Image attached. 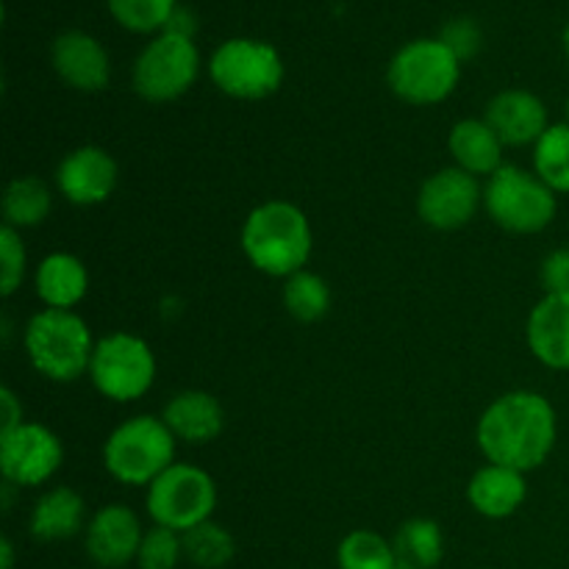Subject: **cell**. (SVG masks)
<instances>
[{
    "mask_svg": "<svg viewBox=\"0 0 569 569\" xmlns=\"http://www.w3.org/2000/svg\"><path fill=\"white\" fill-rule=\"evenodd\" d=\"M559 422L545 395L517 389L495 400L478 422V448L489 465L537 470L553 453Z\"/></svg>",
    "mask_w": 569,
    "mask_h": 569,
    "instance_id": "6da1fadb",
    "label": "cell"
},
{
    "mask_svg": "<svg viewBox=\"0 0 569 569\" xmlns=\"http://www.w3.org/2000/svg\"><path fill=\"white\" fill-rule=\"evenodd\" d=\"M311 226L298 206L270 200L256 206L242 226V250L250 264L272 278H292L311 256Z\"/></svg>",
    "mask_w": 569,
    "mask_h": 569,
    "instance_id": "7a4b0ae2",
    "label": "cell"
},
{
    "mask_svg": "<svg viewBox=\"0 0 569 569\" xmlns=\"http://www.w3.org/2000/svg\"><path fill=\"white\" fill-rule=\"evenodd\" d=\"M22 342L33 370L50 381H78L92 365V331L76 311L42 309L28 320Z\"/></svg>",
    "mask_w": 569,
    "mask_h": 569,
    "instance_id": "3957f363",
    "label": "cell"
},
{
    "mask_svg": "<svg viewBox=\"0 0 569 569\" xmlns=\"http://www.w3.org/2000/svg\"><path fill=\"white\" fill-rule=\"evenodd\" d=\"M103 465L126 487H150L176 465V433L159 417H131L106 439Z\"/></svg>",
    "mask_w": 569,
    "mask_h": 569,
    "instance_id": "277c9868",
    "label": "cell"
},
{
    "mask_svg": "<svg viewBox=\"0 0 569 569\" xmlns=\"http://www.w3.org/2000/svg\"><path fill=\"white\" fill-rule=\"evenodd\" d=\"M483 206L500 228L511 233H539L559 211L556 192L522 167L503 164L483 187Z\"/></svg>",
    "mask_w": 569,
    "mask_h": 569,
    "instance_id": "5b68a950",
    "label": "cell"
},
{
    "mask_svg": "<svg viewBox=\"0 0 569 569\" xmlns=\"http://www.w3.org/2000/svg\"><path fill=\"white\" fill-rule=\"evenodd\" d=\"M459 56L442 39H415L389 61V87L400 100L433 106L450 98L459 83Z\"/></svg>",
    "mask_w": 569,
    "mask_h": 569,
    "instance_id": "8992f818",
    "label": "cell"
},
{
    "mask_svg": "<svg viewBox=\"0 0 569 569\" xmlns=\"http://www.w3.org/2000/svg\"><path fill=\"white\" fill-rule=\"evenodd\" d=\"M148 515L156 526L187 533L211 520L217 506V487L206 470L194 465H176L161 472L148 487Z\"/></svg>",
    "mask_w": 569,
    "mask_h": 569,
    "instance_id": "52a82bcc",
    "label": "cell"
},
{
    "mask_svg": "<svg viewBox=\"0 0 569 569\" xmlns=\"http://www.w3.org/2000/svg\"><path fill=\"white\" fill-rule=\"evenodd\" d=\"M89 378L103 398L131 403L153 387L156 356L150 345L133 333H109L94 345Z\"/></svg>",
    "mask_w": 569,
    "mask_h": 569,
    "instance_id": "ba28073f",
    "label": "cell"
},
{
    "mask_svg": "<svg viewBox=\"0 0 569 569\" xmlns=\"http://www.w3.org/2000/svg\"><path fill=\"white\" fill-rule=\"evenodd\" d=\"M209 76L231 98L261 100L281 87L283 61L272 44L259 39H228L211 56Z\"/></svg>",
    "mask_w": 569,
    "mask_h": 569,
    "instance_id": "9c48e42d",
    "label": "cell"
},
{
    "mask_svg": "<svg viewBox=\"0 0 569 569\" xmlns=\"http://www.w3.org/2000/svg\"><path fill=\"white\" fill-rule=\"evenodd\" d=\"M200 72V53L181 33H159L133 61V89L150 103H167L189 92Z\"/></svg>",
    "mask_w": 569,
    "mask_h": 569,
    "instance_id": "30bf717a",
    "label": "cell"
},
{
    "mask_svg": "<svg viewBox=\"0 0 569 569\" xmlns=\"http://www.w3.org/2000/svg\"><path fill=\"white\" fill-rule=\"evenodd\" d=\"M64 461V448L50 428L22 422L9 433H0V472L14 487H39Z\"/></svg>",
    "mask_w": 569,
    "mask_h": 569,
    "instance_id": "8fae6325",
    "label": "cell"
},
{
    "mask_svg": "<svg viewBox=\"0 0 569 569\" xmlns=\"http://www.w3.org/2000/svg\"><path fill=\"white\" fill-rule=\"evenodd\" d=\"M483 189L478 178L461 167H445L433 172L417 194V214L437 231H456L476 217Z\"/></svg>",
    "mask_w": 569,
    "mask_h": 569,
    "instance_id": "7c38bea8",
    "label": "cell"
},
{
    "mask_svg": "<svg viewBox=\"0 0 569 569\" xmlns=\"http://www.w3.org/2000/svg\"><path fill=\"white\" fill-rule=\"evenodd\" d=\"M142 526L131 506L111 503L94 511L87 528V553L98 567L120 569L142 548Z\"/></svg>",
    "mask_w": 569,
    "mask_h": 569,
    "instance_id": "4fadbf2b",
    "label": "cell"
},
{
    "mask_svg": "<svg viewBox=\"0 0 569 569\" xmlns=\"http://www.w3.org/2000/svg\"><path fill=\"white\" fill-rule=\"evenodd\" d=\"M56 187L76 206L103 203L117 187V161L103 148L83 144L61 159L56 170Z\"/></svg>",
    "mask_w": 569,
    "mask_h": 569,
    "instance_id": "5bb4252c",
    "label": "cell"
},
{
    "mask_svg": "<svg viewBox=\"0 0 569 569\" xmlns=\"http://www.w3.org/2000/svg\"><path fill=\"white\" fill-rule=\"evenodd\" d=\"M483 120L492 126L500 142L511 144V148H526V144H537L539 137L548 131V109L542 100L528 89H506V92L495 94L487 103V114Z\"/></svg>",
    "mask_w": 569,
    "mask_h": 569,
    "instance_id": "9a60e30c",
    "label": "cell"
},
{
    "mask_svg": "<svg viewBox=\"0 0 569 569\" xmlns=\"http://www.w3.org/2000/svg\"><path fill=\"white\" fill-rule=\"evenodd\" d=\"M53 67L78 92H100L111 78V61L103 44L83 31H64L53 42Z\"/></svg>",
    "mask_w": 569,
    "mask_h": 569,
    "instance_id": "2e32d148",
    "label": "cell"
},
{
    "mask_svg": "<svg viewBox=\"0 0 569 569\" xmlns=\"http://www.w3.org/2000/svg\"><path fill=\"white\" fill-rule=\"evenodd\" d=\"M531 353L550 370H569V292L545 295L526 326Z\"/></svg>",
    "mask_w": 569,
    "mask_h": 569,
    "instance_id": "e0dca14e",
    "label": "cell"
},
{
    "mask_svg": "<svg viewBox=\"0 0 569 569\" xmlns=\"http://www.w3.org/2000/svg\"><path fill=\"white\" fill-rule=\"evenodd\" d=\"M176 439L189 445H206L211 439H217L226 426V411H222L220 400L209 392H200V389H187V392H178L170 403L164 406V417Z\"/></svg>",
    "mask_w": 569,
    "mask_h": 569,
    "instance_id": "ac0fdd59",
    "label": "cell"
},
{
    "mask_svg": "<svg viewBox=\"0 0 569 569\" xmlns=\"http://www.w3.org/2000/svg\"><path fill=\"white\" fill-rule=\"evenodd\" d=\"M526 492V476L520 470L487 465L472 476L470 487H467V500L478 515L489 517V520H503L520 509Z\"/></svg>",
    "mask_w": 569,
    "mask_h": 569,
    "instance_id": "d6986e66",
    "label": "cell"
},
{
    "mask_svg": "<svg viewBox=\"0 0 569 569\" xmlns=\"http://www.w3.org/2000/svg\"><path fill=\"white\" fill-rule=\"evenodd\" d=\"M39 300L48 309L70 311L83 300L89 289V272L81 259L72 253H50L39 261L37 276H33Z\"/></svg>",
    "mask_w": 569,
    "mask_h": 569,
    "instance_id": "ffe728a7",
    "label": "cell"
},
{
    "mask_svg": "<svg viewBox=\"0 0 569 569\" xmlns=\"http://www.w3.org/2000/svg\"><path fill=\"white\" fill-rule=\"evenodd\" d=\"M450 156L456 167L467 170L470 176H492L498 172L503 159V142L492 131L487 120H461L456 122L448 137Z\"/></svg>",
    "mask_w": 569,
    "mask_h": 569,
    "instance_id": "44dd1931",
    "label": "cell"
},
{
    "mask_svg": "<svg viewBox=\"0 0 569 569\" xmlns=\"http://www.w3.org/2000/svg\"><path fill=\"white\" fill-rule=\"evenodd\" d=\"M83 500L76 489L56 487L37 500L31 511V537L39 542H61L81 531Z\"/></svg>",
    "mask_w": 569,
    "mask_h": 569,
    "instance_id": "7402d4cb",
    "label": "cell"
},
{
    "mask_svg": "<svg viewBox=\"0 0 569 569\" xmlns=\"http://www.w3.org/2000/svg\"><path fill=\"white\" fill-rule=\"evenodd\" d=\"M395 556H398L400 569H433L442 561L445 537L442 528L433 520L417 517V520L403 522L392 539Z\"/></svg>",
    "mask_w": 569,
    "mask_h": 569,
    "instance_id": "603a6c76",
    "label": "cell"
},
{
    "mask_svg": "<svg viewBox=\"0 0 569 569\" xmlns=\"http://www.w3.org/2000/svg\"><path fill=\"white\" fill-rule=\"evenodd\" d=\"M50 189L42 178L22 176L6 187L3 192V217L9 228H33L48 217Z\"/></svg>",
    "mask_w": 569,
    "mask_h": 569,
    "instance_id": "cb8c5ba5",
    "label": "cell"
},
{
    "mask_svg": "<svg viewBox=\"0 0 569 569\" xmlns=\"http://www.w3.org/2000/svg\"><path fill=\"white\" fill-rule=\"evenodd\" d=\"M533 172L556 194H569V122L550 126L533 144Z\"/></svg>",
    "mask_w": 569,
    "mask_h": 569,
    "instance_id": "d4e9b609",
    "label": "cell"
},
{
    "mask_svg": "<svg viewBox=\"0 0 569 569\" xmlns=\"http://www.w3.org/2000/svg\"><path fill=\"white\" fill-rule=\"evenodd\" d=\"M283 306L300 322H317L331 309V289L317 272L300 270L283 283Z\"/></svg>",
    "mask_w": 569,
    "mask_h": 569,
    "instance_id": "484cf974",
    "label": "cell"
},
{
    "mask_svg": "<svg viewBox=\"0 0 569 569\" xmlns=\"http://www.w3.org/2000/svg\"><path fill=\"white\" fill-rule=\"evenodd\" d=\"M339 569H400L392 542L376 531H353L342 539L337 553Z\"/></svg>",
    "mask_w": 569,
    "mask_h": 569,
    "instance_id": "4316f807",
    "label": "cell"
},
{
    "mask_svg": "<svg viewBox=\"0 0 569 569\" xmlns=\"http://www.w3.org/2000/svg\"><path fill=\"white\" fill-rule=\"evenodd\" d=\"M233 537L222 526L203 522L183 533V556L200 569H220L233 559Z\"/></svg>",
    "mask_w": 569,
    "mask_h": 569,
    "instance_id": "83f0119b",
    "label": "cell"
},
{
    "mask_svg": "<svg viewBox=\"0 0 569 569\" xmlns=\"http://www.w3.org/2000/svg\"><path fill=\"white\" fill-rule=\"evenodd\" d=\"M106 6L122 28L137 33L167 28V22L178 9L176 0H106Z\"/></svg>",
    "mask_w": 569,
    "mask_h": 569,
    "instance_id": "f1b7e54d",
    "label": "cell"
},
{
    "mask_svg": "<svg viewBox=\"0 0 569 569\" xmlns=\"http://www.w3.org/2000/svg\"><path fill=\"white\" fill-rule=\"evenodd\" d=\"M183 556V533L172 528L153 526L144 531L142 548H139V567L142 569H176Z\"/></svg>",
    "mask_w": 569,
    "mask_h": 569,
    "instance_id": "f546056e",
    "label": "cell"
},
{
    "mask_svg": "<svg viewBox=\"0 0 569 569\" xmlns=\"http://www.w3.org/2000/svg\"><path fill=\"white\" fill-rule=\"evenodd\" d=\"M26 278V248L14 228L3 226L0 231V295L9 298Z\"/></svg>",
    "mask_w": 569,
    "mask_h": 569,
    "instance_id": "4dcf8cb0",
    "label": "cell"
},
{
    "mask_svg": "<svg viewBox=\"0 0 569 569\" xmlns=\"http://www.w3.org/2000/svg\"><path fill=\"white\" fill-rule=\"evenodd\" d=\"M439 39L459 56V61L472 59V56L478 53V48H481V28L472 20H467V17H459V20L448 22V26L442 28Z\"/></svg>",
    "mask_w": 569,
    "mask_h": 569,
    "instance_id": "1f68e13d",
    "label": "cell"
},
{
    "mask_svg": "<svg viewBox=\"0 0 569 569\" xmlns=\"http://www.w3.org/2000/svg\"><path fill=\"white\" fill-rule=\"evenodd\" d=\"M542 283L548 295L569 292V250H553L542 261Z\"/></svg>",
    "mask_w": 569,
    "mask_h": 569,
    "instance_id": "d6a6232c",
    "label": "cell"
},
{
    "mask_svg": "<svg viewBox=\"0 0 569 569\" xmlns=\"http://www.w3.org/2000/svg\"><path fill=\"white\" fill-rule=\"evenodd\" d=\"M0 409H3V431L0 433H9L14 431V428L22 426V406L20 400L14 398V392L11 389H0Z\"/></svg>",
    "mask_w": 569,
    "mask_h": 569,
    "instance_id": "836d02e7",
    "label": "cell"
},
{
    "mask_svg": "<svg viewBox=\"0 0 569 569\" xmlns=\"http://www.w3.org/2000/svg\"><path fill=\"white\" fill-rule=\"evenodd\" d=\"M164 31H170V33H181V37H189V39H192V33H194V17L189 14L187 9H181V6H178L176 14L170 17V22H167Z\"/></svg>",
    "mask_w": 569,
    "mask_h": 569,
    "instance_id": "e575fe53",
    "label": "cell"
},
{
    "mask_svg": "<svg viewBox=\"0 0 569 569\" xmlns=\"http://www.w3.org/2000/svg\"><path fill=\"white\" fill-rule=\"evenodd\" d=\"M14 565V550H11L9 539H0V569H11Z\"/></svg>",
    "mask_w": 569,
    "mask_h": 569,
    "instance_id": "d590c367",
    "label": "cell"
},
{
    "mask_svg": "<svg viewBox=\"0 0 569 569\" xmlns=\"http://www.w3.org/2000/svg\"><path fill=\"white\" fill-rule=\"evenodd\" d=\"M565 53H567V59H569V22H567V28H565Z\"/></svg>",
    "mask_w": 569,
    "mask_h": 569,
    "instance_id": "8d00e7d4",
    "label": "cell"
},
{
    "mask_svg": "<svg viewBox=\"0 0 569 569\" xmlns=\"http://www.w3.org/2000/svg\"><path fill=\"white\" fill-rule=\"evenodd\" d=\"M565 114H567V122H569V98H567V106H565Z\"/></svg>",
    "mask_w": 569,
    "mask_h": 569,
    "instance_id": "74e56055",
    "label": "cell"
}]
</instances>
